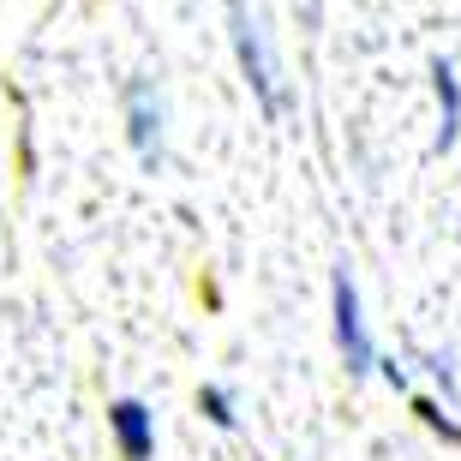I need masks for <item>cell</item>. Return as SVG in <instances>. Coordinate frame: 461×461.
I'll list each match as a JSON object with an SVG mask.
<instances>
[{"instance_id":"cell-1","label":"cell","mask_w":461,"mask_h":461,"mask_svg":"<svg viewBox=\"0 0 461 461\" xmlns=\"http://www.w3.org/2000/svg\"><path fill=\"white\" fill-rule=\"evenodd\" d=\"M228 36H234V60H240V72H246L252 103L264 108V120H276L288 108V90L276 78V60H270V49H264V31H258L252 13H246V0H228Z\"/></svg>"},{"instance_id":"cell-2","label":"cell","mask_w":461,"mask_h":461,"mask_svg":"<svg viewBox=\"0 0 461 461\" xmlns=\"http://www.w3.org/2000/svg\"><path fill=\"white\" fill-rule=\"evenodd\" d=\"M330 330H336V354H342L348 377L377 372V348H372V330H366L359 288H354V276H348V264L330 270Z\"/></svg>"},{"instance_id":"cell-3","label":"cell","mask_w":461,"mask_h":461,"mask_svg":"<svg viewBox=\"0 0 461 461\" xmlns=\"http://www.w3.org/2000/svg\"><path fill=\"white\" fill-rule=\"evenodd\" d=\"M126 138H132V150L144 168H162V156H168V138H162V96H156L150 78H126Z\"/></svg>"},{"instance_id":"cell-4","label":"cell","mask_w":461,"mask_h":461,"mask_svg":"<svg viewBox=\"0 0 461 461\" xmlns=\"http://www.w3.org/2000/svg\"><path fill=\"white\" fill-rule=\"evenodd\" d=\"M108 431H114L120 461H156V413L138 395H114L108 402Z\"/></svg>"},{"instance_id":"cell-5","label":"cell","mask_w":461,"mask_h":461,"mask_svg":"<svg viewBox=\"0 0 461 461\" xmlns=\"http://www.w3.org/2000/svg\"><path fill=\"white\" fill-rule=\"evenodd\" d=\"M431 90H438V138H431V150L449 156L456 150V138H461V72L456 60H431Z\"/></svg>"},{"instance_id":"cell-6","label":"cell","mask_w":461,"mask_h":461,"mask_svg":"<svg viewBox=\"0 0 461 461\" xmlns=\"http://www.w3.org/2000/svg\"><path fill=\"white\" fill-rule=\"evenodd\" d=\"M240 402H234V390L228 384H198V413H204L210 426H222V431H234L240 426Z\"/></svg>"},{"instance_id":"cell-7","label":"cell","mask_w":461,"mask_h":461,"mask_svg":"<svg viewBox=\"0 0 461 461\" xmlns=\"http://www.w3.org/2000/svg\"><path fill=\"white\" fill-rule=\"evenodd\" d=\"M413 413H420V426H426V431H438L444 444L461 449V420H456V413H444V402H413Z\"/></svg>"},{"instance_id":"cell-8","label":"cell","mask_w":461,"mask_h":461,"mask_svg":"<svg viewBox=\"0 0 461 461\" xmlns=\"http://www.w3.org/2000/svg\"><path fill=\"white\" fill-rule=\"evenodd\" d=\"M420 366L438 377L444 402H456V395H461V384H456V354H449V348H426V354H420Z\"/></svg>"},{"instance_id":"cell-9","label":"cell","mask_w":461,"mask_h":461,"mask_svg":"<svg viewBox=\"0 0 461 461\" xmlns=\"http://www.w3.org/2000/svg\"><path fill=\"white\" fill-rule=\"evenodd\" d=\"M377 372H384V384H390V390H408V366H402V359H377Z\"/></svg>"}]
</instances>
